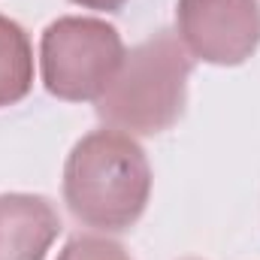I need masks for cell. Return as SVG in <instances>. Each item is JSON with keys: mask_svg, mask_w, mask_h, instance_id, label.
Segmentation results:
<instances>
[{"mask_svg": "<svg viewBox=\"0 0 260 260\" xmlns=\"http://www.w3.org/2000/svg\"><path fill=\"white\" fill-rule=\"evenodd\" d=\"M194 58L170 30H157L124 55L106 94L97 100V118L130 136L170 130L185 112Z\"/></svg>", "mask_w": 260, "mask_h": 260, "instance_id": "2", "label": "cell"}, {"mask_svg": "<svg viewBox=\"0 0 260 260\" xmlns=\"http://www.w3.org/2000/svg\"><path fill=\"white\" fill-rule=\"evenodd\" d=\"M61 215L40 194H0V260H46Z\"/></svg>", "mask_w": 260, "mask_h": 260, "instance_id": "5", "label": "cell"}, {"mask_svg": "<svg viewBox=\"0 0 260 260\" xmlns=\"http://www.w3.org/2000/svg\"><path fill=\"white\" fill-rule=\"evenodd\" d=\"M151 197V167L142 145L121 130L82 136L64 164V203L73 218L100 233L130 230Z\"/></svg>", "mask_w": 260, "mask_h": 260, "instance_id": "1", "label": "cell"}, {"mask_svg": "<svg viewBox=\"0 0 260 260\" xmlns=\"http://www.w3.org/2000/svg\"><path fill=\"white\" fill-rule=\"evenodd\" d=\"M34 88V46L24 27L0 15V109L24 100Z\"/></svg>", "mask_w": 260, "mask_h": 260, "instance_id": "6", "label": "cell"}, {"mask_svg": "<svg viewBox=\"0 0 260 260\" xmlns=\"http://www.w3.org/2000/svg\"><path fill=\"white\" fill-rule=\"evenodd\" d=\"M182 260H200V257H182Z\"/></svg>", "mask_w": 260, "mask_h": 260, "instance_id": "9", "label": "cell"}, {"mask_svg": "<svg viewBox=\"0 0 260 260\" xmlns=\"http://www.w3.org/2000/svg\"><path fill=\"white\" fill-rule=\"evenodd\" d=\"M58 260H130L124 245L106 236H73L61 248Z\"/></svg>", "mask_w": 260, "mask_h": 260, "instance_id": "7", "label": "cell"}, {"mask_svg": "<svg viewBox=\"0 0 260 260\" xmlns=\"http://www.w3.org/2000/svg\"><path fill=\"white\" fill-rule=\"evenodd\" d=\"M82 9H97V12H118L127 0H73Z\"/></svg>", "mask_w": 260, "mask_h": 260, "instance_id": "8", "label": "cell"}, {"mask_svg": "<svg viewBox=\"0 0 260 260\" xmlns=\"http://www.w3.org/2000/svg\"><path fill=\"white\" fill-rule=\"evenodd\" d=\"M121 34L88 15H64L43 30L40 73L52 97L67 103H97L124 64Z\"/></svg>", "mask_w": 260, "mask_h": 260, "instance_id": "3", "label": "cell"}, {"mask_svg": "<svg viewBox=\"0 0 260 260\" xmlns=\"http://www.w3.org/2000/svg\"><path fill=\"white\" fill-rule=\"evenodd\" d=\"M176 30L191 58L215 67H239L260 46V3L179 0Z\"/></svg>", "mask_w": 260, "mask_h": 260, "instance_id": "4", "label": "cell"}]
</instances>
